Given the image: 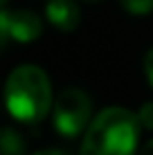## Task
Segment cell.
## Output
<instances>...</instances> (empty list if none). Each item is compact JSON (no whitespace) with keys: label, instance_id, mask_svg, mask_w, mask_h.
<instances>
[{"label":"cell","instance_id":"obj_13","mask_svg":"<svg viewBox=\"0 0 153 155\" xmlns=\"http://www.w3.org/2000/svg\"><path fill=\"white\" fill-rule=\"evenodd\" d=\"M2 5H7V0H0V7H2Z\"/></svg>","mask_w":153,"mask_h":155},{"label":"cell","instance_id":"obj_10","mask_svg":"<svg viewBox=\"0 0 153 155\" xmlns=\"http://www.w3.org/2000/svg\"><path fill=\"white\" fill-rule=\"evenodd\" d=\"M144 74L149 79V83L153 85V50H149L144 56Z\"/></svg>","mask_w":153,"mask_h":155},{"label":"cell","instance_id":"obj_8","mask_svg":"<svg viewBox=\"0 0 153 155\" xmlns=\"http://www.w3.org/2000/svg\"><path fill=\"white\" fill-rule=\"evenodd\" d=\"M138 119H140V126H142V128L153 130V101H146V104L140 108Z\"/></svg>","mask_w":153,"mask_h":155},{"label":"cell","instance_id":"obj_14","mask_svg":"<svg viewBox=\"0 0 153 155\" xmlns=\"http://www.w3.org/2000/svg\"><path fill=\"white\" fill-rule=\"evenodd\" d=\"M86 2H99V0H86Z\"/></svg>","mask_w":153,"mask_h":155},{"label":"cell","instance_id":"obj_4","mask_svg":"<svg viewBox=\"0 0 153 155\" xmlns=\"http://www.w3.org/2000/svg\"><path fill=\"white\" fill-rule=\"evenodd\" d=\"M7 31L12 41L32 43L43 34V23L34 12L16 9V12H7Z\"/></svg>","mask_w":153,"mask_h":155},{"label":"cell","instance_id":"obj_9","mask_svg":"<svg viewBox=\"0 0 153 155\" xmlns=\"http://www.w3.org/2000/svg\"><path fill=\"white\" fill-rule=\"evenodd\" d=\"M9 41V31H7V12H0V50L5 47V43Z\"/></svg>","mask_w":153,"mask_h":155},{"label":"cell","instance_id":"obj_1","mask_svg":"<svg viewBox=\"0 0 153 155\" xmlns=\"http://www.w3.org/2000/svg\"><path fill=\"white\" fill-rule=\"evenodd\" d=\"M140 128L135 113L119 106L106 108L90 121L79 155H135Z\"/></svg>","mask_w":153,"mask_h":155},{"label":"cell","instance_id":"obj_3","mask_svg":"<svg viewBox=\"0 0 153 155\" xmlns=\"http://www.w3.org/2000/svg\"><path fill=\"white\" fill-rule=\"evenodd\" d=\"M90 97L79 88H65L63 92H59L52 106L54 128L63 137H77L90 126Z\"/></svg>","mask_w":153,"mask_h":155},{"label":"cell","instance_id":"obj_7","mask_svg":"<svg viewBox=\"0 0 153 155\" xmlns=\"http://www.w3.org/2000/svg\"><path fill=\"white\" fill-rule=\"evenodd\" d=\"M119 5L133 16H146L153 12V0H119Z\"/></svg>","mask_w":153,"mask_h":155},{"label":"cell","instance_id":"obj_11","mask_svg":"<svg viewBox=\"0 0 153 155\" xmlns=\"http://www.w3.org/2000/svg\"><path fill=\"white\" fill-rule=\"evenodd\" d=\"M34 155H70V153L61 151V148H43V151H36Z\"/></svg>","mask_w":153,"mask_h":155},{"label":"cell","instance_id":"obj_2","mask_svg":"<svg viewBox=\"0 0 153 155\" xmlns=\"http://www.w3.org/2000/svg\"><path fill=\"white\" fill-rule=\"evenodd\" d=\"M5 106L20 124H38L52 108V85L38 65H18L5 83Z\"/></svg>","mask_w":153,"mask_h":155},{"label":"cell","instance_id":"obj_6","mask_svg":"<svg viewBox=\"0 0 153 155\" xmlns=\"http://www.w3.org/2000/svg\"><path fill=\"white\" fill-rule=\"evenodd\" d=\"M0 155H25V140L16 128H0Z\"/></svg>","mask_w":153,"mask_h":155},{"label":"cell","instance_id":"obj_12","mask_svg":"<svg viewBox=\"0 0 153 155\" xmlns=\"http://www.w3.org/2000/svg\"><path fill=\"white\" fill-rule=\"evenodd\" d=\"M140 155H153V140H151V142H146L144 146H142Z\"/></svg>","mask_w":153,"mask_h":155},{"label":"cell","instance_id":"obj_5","mask_svg":"<svg viewBox=\"0 0 153 155\" xmlns=\"http://www.w3.org/2000/svg\"><path fill=\"white\" fill-rule=\"evenodd\" d=\"M45 16L59 31L70 34L77 29L79 20H81V9L75 0H47Z\"/></svg>","mask_w":153,"mask_h":155}]
</instances>
